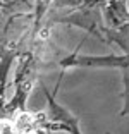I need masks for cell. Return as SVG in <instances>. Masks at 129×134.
<instances>
[{"instance_id":"1","label":"cell","mask_w":129,"mask_h":134,"mask_svg":"<svg viewBox=\"0 0 129 134\" xmlns=\"http://www.w3.org/2000/svg\"><path fill=\"white\" fill-rule=\"evenodd\" d=\"M41 90L45 93V98H47V103H48V126L47 127L50 131L48 134H81L78 119L55 102L53 95H50L43 84H41Z\"/></svg>"}]
</instances>
